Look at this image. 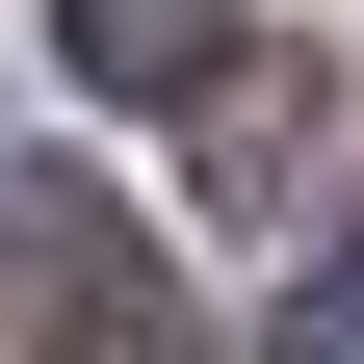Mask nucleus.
<instances>
[{"mask_svg": "<svg viewBox=\"0 0 364 364\" xmlns=\"http://www.w3.org/2000/svg\"><path fill=\"white\" fill-rule=\"evenodd\" d=\"M53 53L105 78V105H208V78L260 53V0H53Z\"/></svg>", "mask_w": 364, "mask_h": 364, "instance_id": "f257e3e1", "label": "nucleus"}, {"mask_svg": "<svg viewBox=\"0 0 364 364\" xmlns=\"http://www.w3.org/2000/svg\"><path fill=\"white\" fill-rule=\"evenodd\" d=\"M287 364H364V260H312V287H287Z\"/></svg>", "mask_w": 364, "mask_h": 364, "instance_id": "f03ea898", "label": "nucleus"}]
</instances>
